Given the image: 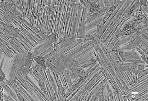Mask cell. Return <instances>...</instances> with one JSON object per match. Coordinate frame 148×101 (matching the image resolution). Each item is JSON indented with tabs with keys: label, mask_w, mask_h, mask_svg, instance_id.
<instances>
[{
	"label": "cell",
	"mask_w": 148,
	"mask_h": 101,
	"mask_svg": "<svg viewBox=\"0 0 148 101\" xmlns=\"http://www.w3.org/2000/svg\"><path fill=\"white\" fill-rule=\"evenodd\" d=\"M119 55L121 57L122 62H131L132 63H141L144 62L136 52H119Z\"/></svg>",
	"instance_id": "obj_2"
},
{
	"label": "cell",
	"mask_w": 148,
	"mask_h": 101,
	"mask_svg": "<svg viewBox=\"0 0 148 101\" xmlns=\"http://www.w3.org/2000/svg\"><path fill=\"white\" fill-rule=\"evenodd\" d=\"M27 20V18H23L18 33L8 42V45L14 57L18 54L31 52L39 44L43 38L47 36Z\"/></svg>",
	"instance_id": "obj_1"
}]
</instances>
